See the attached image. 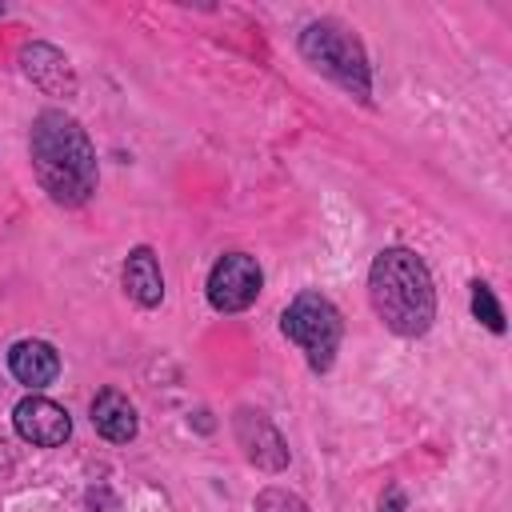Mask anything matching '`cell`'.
<instances>
[{"label": "cell", "mask_w": 512, "mask_h": 512, "mask_svg": "<svg viewBox=\"0 0 512 512\" xmlns=\"http://www.w3.org/2000/svg\"><path fill=\"white\" fill-rule=\"evenodd\" d=\"M232 432H236V444L244 448V460L256 464L260 472H284L288 468V444L260 408H236Z\"/></svg>", "instance_id": "cell-6"}, {"label": "cell", "mask_w": 512, "mask_h": 512, "mask_svg": "<svg viewBox=\"0 0 512 512\" xmlns=\"http://www.w3.org/2000/svg\"><path fill=\"white\" fill-rule=\"evenodd\" d=\"M92 428H96L104 440H112V444L136 440L140 420H136L132 400H128L120 388H100V392L92 396Z\"/></svg>", "instance_id": "cell-11"}, {"label": "cell", "mask_w": 512, "mask_h": 512, "mask_svg": "<svg viewBox=\"0 0 512 512\" xmlns=\"http://www.w3.org/2000/svg\"><path fill=\"white\" fill-rule=\"evenodd\" d=\"M252 508H256V512H308V504H304L296 492L280 488V484H268V488H260Z\"/></svg>", "instance_id": "cell-13"}, {"label": "cell", "mask_w": 512, "mask_h": 512, "mask_svg": "<svg viewBox=\"0 0 512 512\" xmlns=\"http://www.w3.org/2000/svg\"><path fill=\"white\" fill-rule=\"evenodd\" d=\"M376 512H408V500H404V492L392 484L384 496H380V508Z\"/></svg>", "instance_id": "cell-14"}, {"label": "cell", "mask_w": 512, "mask_h": 512, "mask_svg": "<svg viewBox=\"0 0 512 512\" xmlns=\"http://www.w3.org/2000/svg\"><path fill=\"white\" fill-rule=\"evenodd\" d=\"M0 16H4V4H0Z\"/></svg>", "instance_id": "cell-15"}, {"label": "cell", "mask_w": 512, "mask_h": 512, "mask_svg": "<svg viewBox=\"0 0 512 512\" xmlns=\"http://www.w3.org/2000/svg\"><path fill=\"white\" fill-rule=\"evenodd\" d=\"M12 424L20 432V440L36 444V448H60L68 436H72V416L64 404L48 400V396H24L16 408H12Z\"/></svg>", "instance_id": "cell-7"}, {"label": "cell", "mask_w": 512, "mask_h": 512, "mask_svg": "<svg viewBox=\"0 0 512 512\" xmlns=\"http://www.w3.org/2000/svg\"><path fill=\"white\" fill-rule=\"evenodd\" d=\"M296 48H300V56L320 76H328L332 84H340L360 104H372V64H368V52H364L360 36L348 24H340L332 16H320V20L304 24Z\"/></svg>", "instance_id": "cell-3"}, {"label": "cell", "mask_w": 512, "mask_h": 512, "mask_svg": "<svg viewBox=\"0 0 512 512\" xmlns=\"http://www.w3.org/2000/svg\"><path fill=\"white\" fill-rule=\"evenodd\" d=\"M368 300L380 324L404 340H416L436 320V284L428 264L412 248H384L368 268Z\"/></svg>", "instance_id": "cell-2"}, {"label": "cell", "mask_w": 512, "mask_h": 512, "mask_svg": "<svg viewBox=\"0 0 512 512\" xmlns=\"http://www.w3.org/2000/svg\"><path fill=\"white\" fill-rule=\"evenodd\" d=\"M260 288H264V272H260L256 256H248V252H224L212 264L208 284H204L208 304L216 312H224V316L228 312H244L248 304H256Z\"/></svg>", "instance_id": "cell-5"}, {"label": "cell", "mask_w": 512, "mask_h": 512, "mask_svg": "<svg viewBox=\"0 0 512 512\" xmlns=\"http://www.w3.org/2000/svg\"><path fill=\"white\" fill-rule=\"evenodd\" d=\"M472 316L488 328V332H504V312H500V304H496V296H492V288L484 284V280H472Z\"/></svg>", "instance_id": "cell-12"}, {"label": "cell", "mask_w": 512, "mask_h": 512, "mask_svg": "<svg viewBox=\"0 0 512 512\" xmlns=\"http://www.w3.org/2000/svg\"><path fill=\"white\" fill-rule=\"evenodd\" d=\"M28 156H32V172L52 204L80 208L92 200L100 168H96V148L76 116H68L64 108H44L32 120Z\"/></svg>", "instance_id": "cell-1"}, {"label": "cell", "mask_w": 512, "mask_h": 512, "mask_svg": "<svg viewBox=\"0 0 512 512\" xmlns=\"http://www.w3.org/2000/svg\"><path fill=\"white\" fill-rule=\"evenodd\" d=\"M120 280H124V292L132 296V304L140 308H160L164 300V272H160V260L148 244L132 248L124 268H120Z\"/></svg>", "instance_id": "cell-10"}, {"label": "cell", "mask_w": 512, "mask_h": 512, "mask_svg": "<svg viewBox=\"0 0 512 512\" xmlns=\"http://www.w3.org/2000/svg\"><path fill=\"white\" fill-rule=\"evenodd\" d=\"M280 332L304 352L312 372H328L336 352H340V336H344V320L336 312V304L324 292L304 288L280 316Z\"/></svg>", "instance_id": "cell-4"}, {"label": "cell", "mask_w": 512, "mask_h": 512, "mask_svg": "<svg viewBox=\"0 0 512 512\" xmlns=\"http://www.w3.org/2000/svg\"><path fill=\"white\" fill-rule=\"evenodd\" d=\"M8 372L32 392H40L60 376V352L48 340H16L8 348Z\"/></svg>", "instance_id": "cell-9"}, {"label": "cell", "mask_w": 512, "mask_h": 512, "mask_svg": "<svg viewBox=\"0 0 512 512\" xmlns=\"http://www.w3.org/2000/svg\"><path fill=\"white\" fill-rule=\"evenodd\" d=\"M20 72L40 88V92H48V96H76V72H72V60L56 48V44H48V40H32V44H24L20 48Z\"/></svg>", "instance_id": "cell-8"}]
</instances>
